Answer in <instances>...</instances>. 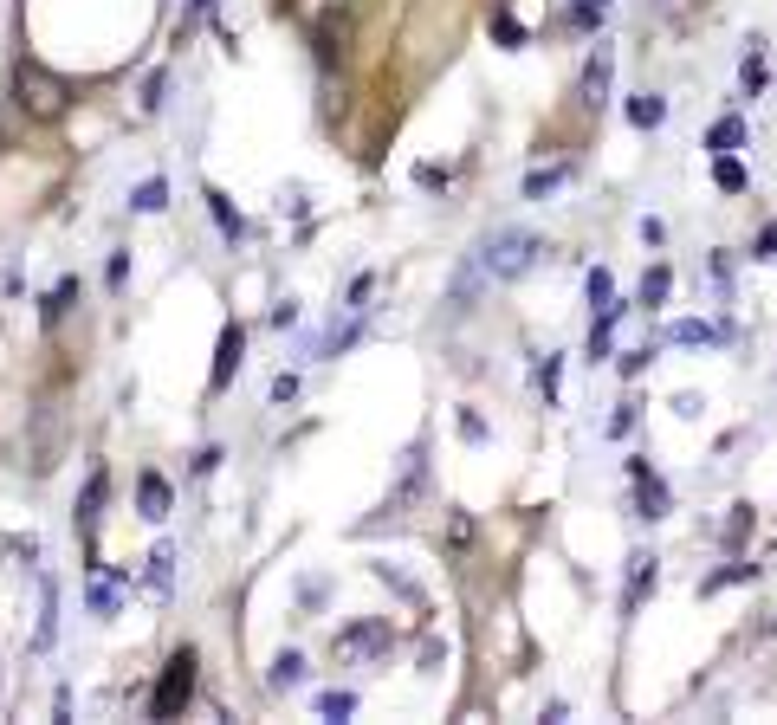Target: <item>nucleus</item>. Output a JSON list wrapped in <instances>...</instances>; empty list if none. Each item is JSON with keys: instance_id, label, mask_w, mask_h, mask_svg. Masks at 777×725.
Wrapping results in <instances>:
<instances>
[{"instance_id": "1", "label": "nucleus", "mask_w": 777, "mask_h": 725, "mask_svg": "<svg viewBox=\"0 0 777 725\" xmlns=\"http://www.w3.org/2000/svg\"><path fill=\"white\" fill-rule=\"evenodd\" d=\"M544 240L525 234V227H499V234H486L480 246H473V266L486 272V285H506V279H525L531 266H538Z\"/></svg>"}, {"instance_id": "2", "label": "nucleus", "mask_w": 777, "mask_h": 725, "mask_svg": "<svg viewBox=\"0 0 777 725\" xmlns=\"http://www.w3.org/2000/svg\"><path fill=\"white\" fill-rule=\"evenodd\" d=\"M13 91H20V111L26 117H59L65 111V78L59 72H46L39 59H20V72H13Z\"/></svg>"}, {"instance_id": "3", "label": "nucleus", "mask_w": 777, "mask_h": 725, "mask_svg": "<svg viewBox=\"0 0 777 725\" xmlns=\"http://www.w3.org/2000/svg\"><path fill=\"white\" fill-rule=\"evenodd\" d=\"M188 700H195V648L169 654V667H162L156 693H149V719H175Z\"/></svg>"}, {"instance_id": "4", "label": "nucleus", "mask_w": 777, "mask_h": 725, "mask_svg": "<svg viewBox=\"0 0 777 725\" xmlns=\"http://www.w3.org/2000/svg\"><path fill=\"white\" fill-rule=\"evenodd\" d=\"M395 648V628L389 622H350L337 635V661H376V654Z\"/></svg>"}, {"instance_id": "5", "label": "nucleus", "mask_w": 777, "mask_h": 725, "mask_svg": "<svg viewBox=\"0 0 777 725\" xmlns=\"http://www.w3.org/2000/svg\"><path fill=\"white\" fill-rule=\"evenodd\" d=\"M609 78H616V52L596 46L590 65H583V111H603L609 104Z\"/></svg>"}, {"instance_id": "6", "label": "nucleus", "mask_w": 777, "mask_h": 725, "mask_svg": "<svg viewBox=\"0 0 777 725\" xmlns=\"http://www.w3.org/2000/svg\"><path fill=\"white\" fill-rule=\"evenodd\" d=\"M654 583H661V557H648V551H635L629 557V590H622V615H635L654 596Z\"/></svg>"}, {"instance_id": "7", "label": "nucleus", "mask_w": 777, "mask_h": 725, "mask_svg": "<svg viewBox=\"0 0 777 725\" xmlns=\"http://www.w3.org/2000/svg\"><path fill=\"white\" fill-rule=\"evenodd\" d=\"M240 357H247V331H240V324H227L221 344H214V376H208V389H227V382L240 376Z\"/></svg>"}, {"instance_id": "8", "label": "nucleus", "mask_w": 777, "mask_h": 725, "mask_svg": "<svg viewBox=\"0 0 777 725\" xmlns=\"http://www.w3.org/2000/svg\"><path fill=\"white\" fill-rule=\"evenodd\" d=\"M629 473H635V512H642V518H667V480L648 467V460H629Z\"/></svg>"}, {"instance_id": "9", "label": "nucleus", "mask_w": 777, "mask_h": 725, "mask_svg": "<svg viewBox=\"0 0 777 725\" xmlns=\"http://www.w3.org/2000/svg\"><path fill=\"white\" fill-rule=\"evenodd\" d=\"M143 583H149V596H156V603H169V596H175V544H156V551H149Z\"/></svg>"}, {"instance_id": "10", "label": "nucleus", "mask_w": 777, "mask_h": 725, "mask_svg": "<svg viewBox=\"0 0 777 725\" xmlns=\"http://www.w3.org/2000/svg\"><path fill=\"white\" fill-rule=\"evenodd\" d=\"M104 492H111V480H104V467H91V480H85V492H78V531H98V512H104Z\"/></svg>"}, {"instance_id": "11", "label": "nucleus", "mask_w": 777, "mask_h": 725, "mask_svg": "<svg viewBox=\"0 0 777 725\" xmlns=\"http://www.w3.org/2000/svg\"><path fill=\"white\" fill-rule=\"evenodd\" d=\"M136 505H143V518H169V505H175V492H169V480H162V473H143V480H136Z\"/></svg>"}, {"instance_id": "12", "label": "nucleus", "mask_w": 777, "mask_h": 725, "mask_svg": "<svg viewBox=\"0 0 777 725\" xmlns=\"http://www.w3.org/2000/svg\"><path fill=\"white\" fill-rule=\"evenodd\" d=\"M357 337H363V311H350L344 324H331V331H324L318 344H311V357H344V350L357 344Z\"/></svg>"}, {"instance_id": "13", "label": "nucleus", "mask_w": 777, "mask_h": 725, "mask_svg": "<svg viewBox=\"0 0 777 725\" xmlns=\"http://www.w3.org/2000/svg\"><path fill=\"white\" fill-rule=\"evenodd\" d=\"M719 324H706V318H680V324H667V344H680V350H706V344H719Z\"/></svg>"}, {"instance_id": "14", "label": "nucleus", "mask_w": 777, "mask_h": 725, "mask_svg": "<svg viewBox=\"0 0 777 725\" xmlns=\"http://www.w3.org/2000/svg\"><path fill=\"white\" fill-rule=\"evenodd\" d=\"M564 182H570V162H544V169H531V175H525V201H544V195H557Z\"/></svg>"}, {"instance_id": "15", "label": "nucleus", "mask_w": 777, "mask_h": 725, "mask_svg": "<svg viewBox=\"0 0 777 725\" xmlns=\"http://www.w3.org/2000/svg\"><path fill=\"white\" fill-rule=\"evenodd\" d=\"M52 635H59V590H52V583H39V628H33V648H52Z\"/></svg>"}, {"instance_id": "16", "label": "nucleus", "mask_w": 777, "mask_h": 725, "mask_svg": "<svg viewBox=\"0 0 777 725\" xmlns=\"http://www.w3.org/2000/svg\"><path fill=\"white\" fill-rule=\"evenodd\" d=\"M272 687H279V693H292V687H305V654H292V648H285V654H272Z\"/></svg>"}, {"instance_id": "17", "label": "nucleus", "mask_w": 777, "mask_h": 725, "mask_svg": "<svg viewBox=\"0 0 777 725\" xmlns=\"http://www.w3.org/2000/svg\"><path fill=\"white\" fill-rule=\"evenodd\" d=\"M162 208H169V182H162V175L136 182V195H130V214H162Z\"/></svg>"}, {"instance_id": "18", "label": "nucleus", "mask_w": 777, "mask_h": 725, "mask_svg": "<svg viewBox=\"0 0 777 725\" xmlns=\"http://www.w3.org/2000/svg\"><path fill=\"white\" fill-rule=\"evenodd\" d=\"M208 214H214V227H221L227 240H240V234H247V221H240V208H234V201L221 195V188H208Z\"/></svg>"}, {"instance_id": "19", "label": "nucleus", "mask_w": 777, "mask_h": 725, "mask_svg": "<svg viewBox=\"0 0 777 725\" xmlns=\"http://www.w3.org/2000/svg\"><path fill=\"white\" fill-rule=\"evenodd\" d=\"M739 143H745V117H719L713 130H706V149H713V156H732Z\"/></svg>"}, {"instance_id": "20", "label": "nucleus", "mask_w": 777, "mask_h": 725, "mask_svg": "<svg viewBox=\"0 0 777 725\" xmlns=\"http://www.w3.org/2000/svg\"><path fill=\"white\" fill-rule=\"evenodd\" d=\"M616 318H622V305H603V311H596V324H590V363L609 357V331H616Z\"/></svg>"}, {"instance_id": "21", "label": "nucleus", "mask_w": 777, "mask_h": 725, "mask_svg": "<svg viewBox=\"0 0 777 725\" xmlns=\"http://www.w3.org/2000/svg\"><path fill=\"white\" fill-rule=\"evenodd\" d=\"M661 117H667V98H654V91H642V98H629V123H635V130H654Z\"/></svg>"}, {"instance_id": "22", "label": "nucleus", "mask_w": 777, "mask_h": 725, "mask_svg": "<svg viewBox=\"0 0 777 725\" xmlns=\"http://www.w3.org/2000/svg\"><path fill=\"white\" fill-rule=\"evenodd\" d=\"M72 298H78V279H59V285L46 292V305H39V318H46V324H59L65 311H72Z\"/></svg>"}, {"instance_id": "23", "label": "nucleus", "mask_w": 777, "mask_h": 725, "mask_svg": "<svg viewBox=\"0 0 777 725\" xmlns=\"http://www.w3.org/2000/svg\"><path fill=\"white\" fill-rule=\"evenodd\" d=\"M713 182H719V195H745V162L739 156H719L713 162Z\"/></svg>"}, {"instance_id": "24", "label": "nucleus", "mask_w": 777, "mask_h": 725, "mask_svg": "<svg viewBox=\"0 0 777 725\" xmlns=\"http://www.w3.org/2000/svg\"><path fill=\"white\" fill-rule=\"evenodd\" d=\"M564 20L577 26V33H590V26H603V20H609V0H577V7H570Z\"/></svg>"}, {"instance_id": "25", "label": "nucleus", "mask_w": 777, "mask_h": 725, "mask_svg": "<svg viewBox=\"0 0 777 725\" xmlns=\"http://www.w3.org/2000/svg\"><path fill=\"white\" fill-rule=\"evenodd\" d=\"M667 292H674V272H667V266H654L648 279H642V305H648V311H654V305H667Z\"/></svg>"}, {"instance_id": "26", "label": "nucleus", "mask_w": 777, "mask_h": 725, "mask_svg": "<svg viewBox=\"0 0 777 725\" xmlns=\"http://www.w3.org/2000/svg\"><path fill=\"white\" fill-rule=\"evenodd\" d=\"M318 713H324V719H350V713H357V693H344V687L318 693Z\"/></svg>"}, {"instance_id": "27", "label": "nucleus", "mask_w": 777, "mask_h": 725, "mask_svg": "<svg viewBox=\"0 0 777 725\" xmlns=\"http://www.w3.org/2000/svg\"><path fill=\"white\" fill-rule=\"evenodd\" d=\"M739 85H745V91L765 85V46H758V39H752V52H745V65H739Z\"/></svg>"}, {"instance_id": "28", "label": "nucleus", "mask_w": 777, "mask_h": 725, "mask_svg": "<svg viewBox=\"0 0 777 725\" xmlns=\"http://www.w3.org/2000/svg\"><path fill=\"white\" fill-rule=\"evenodd\" d=\"M493 39H499V46H525V26L512 20V7H499V13H493Z\"/></svg>"}, {"instance_id": "29", "label": "nucleus", "mask_w": 777, "mask_h": 725, "mask_svg": "<svg viewBox=\"0 0 777 725\" xmlns=\"http://www.w3.org/2000/svg\"><path fill=\"white\" fill-rule=\"evenodd\" d=\"M117 583H124V577H98V583H91V609H98V615H117Z\"/></svg>"}, {"instance_id": "30", "label": "nucleus", "mask_w": 777, "mask_h": 725, "mask_svg": "<svg viewBox=\"0 0 777 725\" xmlns=\"http://www.w3.org/2000/svg\"><path fill=\"white\" fill-rule=\"evenodd\" d=\"M590 305H596V311H603V305H616V279H609L603 266L590 272Z\"/></svg>"}, {"instance_id": "31", "label": "nucleus", "mask_w": 777, "mask_h": 725, "mask_svg": "<svg viewBox=\"0 0 777 725\" xmlns=\"http://www.w3.org/2000/svg\"><path fill=\"white\" fill-rule=\"evenodd\" d=\"M745 577H752V564H726V570H719V577H706L700 590L713 596V590H726V583H745Z\"/></svg>"}, {"instance_id": "32", "label": "nucleus", "mask_w": 777, "mask_h": 725, "mask_svg": "<svg viewBox=\"0 0 777 725\" xmlns=\"http://www.w3.org/2000/svg\"><path fill=\"white\" fill-rule=\"evenodd\" d=\"M531 376H538V389H544V408L557 402V357H544L538 369H531Z\"/></svg>"}, {"instance_id": "33", "label": "nucleus", "mask_w": 777, "mask_h": 725, "mask_svg": "<svg viewBox=\"0 0 777 725\" xmlns=\"http://www.w3.org/2000/svg\"><path fill=\"white\" fill-rule=\"evenodd\" d=\"M143 111H162V72L143 78Z\"/></svg>"}, {"instance_id": "34", "label": "nucleus", "mask_w": 777, "mask_h": 725, "mask_svg": "<svg viewBox=\"0 0 777 725\" xmlns=\"http://www.w3.org/2000/svg\"><path fill=\"white\" fill-rule=\"evenodd\" d=\"M292 395H298V376H285V369H279V382H272V402L285 408V402H292Z\"/></svg>"}, {"instance_id": "35", "label": "nucleus", "mask_w": 777, "mask_h": 725, "mask_svg": "<svg viewBox=\"0 0 777 725\" xmlns=\"http://www.w3.org/2000/svg\"><path fill=\"white\" fill-rule=\"evenodd\" d=\"M104 279H111V285H124V279H130V253H111V272H104Z\"/></svg>"}, {"instance_id": "36", "label": "nucleus", "mask_w": 777, "mask_h": 725, "mask_svg": "<svg viewBox=\"0 0 777 725\" xmlns=\"http://www.w3.org/2000/svg\"><path fill=\"white\" fill-rule=\"evenodd\" d=\"M758 259H777V221L765 227V234H758Z\"/></svg>"}]
</instances>
